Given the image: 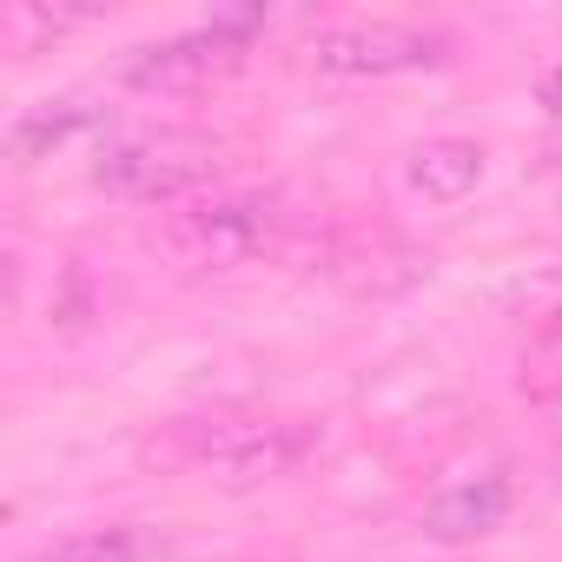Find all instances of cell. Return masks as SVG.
I'll use <instances>...</instances> for the list:
<instances>
[{
    "mask_svg": "<svg viewBox=\"0 0 562 562\" xmlns=\"http://www.w3.org/2000/svg\"><path fill=\"white\" fill-rule=\"evenodd\" d=\"M292 232V212L278 199H251V192H225V199H205L192 212H179L166 225V245L186 258V265H205V271H232V265H251L265 251H278Z\"/></svg>",
    "mask_w": 562,
    "mask_h": 562,
    "instance_id": "obj_1",
    "label": "cell"
},
{
    "mask_svg": "<svg viewBox=\"0 0 562 562\" xmlns=\"http://www.w3.org/2000/svg\"><path fill=\"white\" fill-rule=\"evenodd\" d=\"M93 179H100L113 199L159 205V199H179L186 186L205 179V146H192V139H179V133H126V139H113V146H100Z\"/></svg>",
    "mask_w": 562,
    "mask_h": 562,
    "instance_id": "obj_2",
    "label": "cell"
},
{
    "mask_svg": "<svg viewBox=\"0 0 562 562\" xmlns=\"http://www.w3.org/2000/svg\"><path fill=\"white\" fill-rule=\"evenodd\" d=\"M443 54L437 34L404 27V21H338L312 41V67L338 74V80H384V74H411L430 67Z\"/></svg>",
    "mask_w": 562,
    "mask_h": 562,
    "instance_id": "obj_3",
    "label": "cell"
},
{
    "mask_svg": "<svg viewBox=\"0 0 562 562\" xmlns=\"http://www.w3.org/2000/svg\"><path fill=\"white\" fill-rule=\"evenodd\" d=\"M251 27H258V14H218L199 34H179V41H159V47L133 54L126 60V80L139 93H192V87H205V80H218V74L238 67Z\"/></svg>",
    "mask_w": 562,
    "mask_h": 562,
    "instance_id": "obj_4",
    "label": "cell"
},
{
    "mask_svg": "<svg viewBox=\"0 0 562 562\" xmlns=\"http://www.w3.org/2000/svg\"><path fill=\"white\" fill-rule=\"evenodd\" d=\"M312 450H318L312 417H251V424L212 430L199 443V463L218 470L225 483H271V476H292Z\"/></svg>",
    "mask_w": 562,
    "mask_h": 562,
    "instance_id": "obj_5",
    "label": "cell"
},
{
    "mask_svg": "<svg viewBox=\"0 0 562 562\" xmlns=\"http://www.w3.org/2000/svg\"><path fill=\"white\" fill-rule=\"evenodd\" d=\"M503 516H509V483H503L496 470H483V476H463V483L437 490L430 509H424V529H430L437 542H476V536H490Z\"/></svg>",
    "mask_w": 562,
    "mask_h": 562,
    "instance_id": "obj_6",
    "label": "cell"
},
{
    "mask_svg": "<svg viewBox=\"0 0 562 562\" xmlns=\"http://www.w3.org/2000/svg\"><path fill=\"white\" fill-rule=\"evenodd\" d=\"M411 192L430 199V205H463L476 186H483V146L476 139H424L404 166Z\"/></svg>",
    "mask_w": 562,
    "mask_h": 562,
    "instance_id": "obj_7",
    "label": "cell"
},
{
    "mask_svg": "<svg viewBox=\"0 0 562 562\" xmlns=\"http://www.w3.org/2000/svg\"><path fill=\"white\" fill-rule=\"evenodd\" d=\"M93 126H100V106H93V100H80V93H67V100H41V106H27V113L14 120L8 153H14L21 166H34V159L60 153L67 139L93 133Z\"/></svg>",
    "mask_w": 562,
    "mask_h": 562,
    "instance_id": "obj_8",
    "label": "cell"
},
{
    "mask_svg": "<svg viewBox=\"0 0 562 562\" xmlns=\"http://www.w3.org/2000/svg\"><path fill=\"white\" fill-rule=\"evenodd\" d=\"M54 562H146V542H139L133 529H93V536L60 542Z\"/></svg>",
    "mask_w": 562,
    "mask_h": 562,
    "instance_id": "obj_9",
    "label": "cell"
},
{
    "mask_svg": "<svg viewBox=\"0 0 562 562\" xmlns=\"http://www.w3.org/2000/svg\"><path fill=\"white\" fill-rule=\"evenodd\" d=\"M522 378L536 384V391H555L562 397V318L529 345V358H522Z\"/></svg>",
    "mask_w": 562,
    "mask_h": 562,
    "instance_id": "obj_10",
    "label": "cell"
},
{
    "mask_svg": "<svg viewBox=\"0 0 562 562\" xmlns=\"http://www.w3.org/2000/svg\"><path fill=\"white\" fill-rule=\"evenodd\" d=\"M536 100H542V113H549V120L562 126V67H555V74H542V87H536Z\"/></svg>",
    "mask_w": 562,
    "mask_h": 562,
    "instance_id": "obj_11",
    "label": "cell"
}]
</instances>
